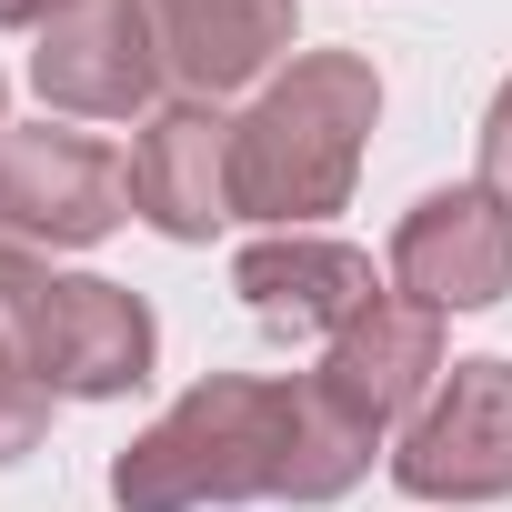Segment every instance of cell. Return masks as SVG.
I'll return each instance as SVG.
<instances>
[{
	"label": "cell",
	"instance_id": "obj_15",
	"mask_svg": "<svg viewBox=\"0 0 512 512\" xmlns=\"http://www.w3.org/2000/svg\"><path fill=\"white\" fill-rule=\"evenodd\" d=\"M51 11H71V0H0V31H41Z\"/></svg>",
	"mask_w": 512,
	"mask_h": 512
},
{
	"label": "cell",
	"instance_id": "obj_10",
	"mask_svg": "<svg viewBox=\"0 0 512 512\" xmlns=\"http://www.w3.org/2000/svg\"><path fill=\"white\" fill-rule=\"evenodd\" d=\"M131 211L161 241H211L221 221H241L231 201V121L211 101H171L141 121L131 141Z\"/></svg>",
	"mask_w": 512,
	"mask_h": 512
},
{
	"label": "cell",
	"instance_id": "obj_1",
	"mask_svg": "<svg viewBox=\"0 0 512 512\" xmlns=\"http://www.w3.org/2000/svg\"><path fill=\"white\" fill-rule=\"evenodd\" d=\"M292 452H302V382L211 372L111 462V502L121 512H211L262 492L292 502Z\"/></svg>",
	"mask_w": 512,
	"mask_h": 512
},
{
	"label": "cell",
	"instance_id": "obj_11",
	"mask_svg": "<svg viewBox=\"0 0 512 512\" xmlns=\"http://www.w3.org/2000/svg\"><path fill=\"white\" fill-rule=\"evenodd\" d=\"M151 31H161V71L191 101H221L292 51L302 0H151Z\"/></svg>",
	"mask_w": 512,
	"mask_h": 512
},
{
	"label": "cell",
	"instance_id": "obj_6",
	"mask_svg": "<svg viewBox=\"0 0 512 512\" xmlns=\"http://www.w3.org/2000/svg\"><path fill=\"white\" fill-rule=\"evenodd\" d=\"M31 81L51 111L81 121H131L161 91V31H151V0H71V11L41 21Z\"/></svg>",
	"mask_w": 512,
	"mask_h": 512
},
{
	"label": "cell",
	"instance_id": "obj_9",
	"mask_svg": "<svg viewBox=\"0 0 512 512\" xmlns=\"http://www.w3.org/2000/svg\"><path fill=\"white\" fill-rule=\"evenodd\" d=\"M231 292L251 302V322L282 332V342H342V332L382 302L372 251L322 241V231H272V241H251L241 262H231Z\"/></svg>",
	"mask_w": 512,
	"mask_h": 512
},
{
	"label": "cell",
	"instance_id": "obj_7",
	"mask_svg": "<svg viewBox=\"0 0 512 512\" xmlns=\"http://www.w3.org/2000/svg\"><path fill=\"white\" fill-rule=\"evenodd\" d=\"M452 362H442V312H422V302H402V292H382L332 352H322V372H312V392L362 432V442H382L392 422H412L422 402H432V382H442Z\"/></svg>",
	"mask_w": 512,
	"mask_h": 512
},
{
	"label": "cell",
	"instance_id": "obj_3",
	"mask_svg": "<svg viewBox=\"0 0 512 512\" xmlns=\"http://www.w3.org/2000/svg\"><path fill=\"white\" fill-rule=\"evenodd\" d=\"M11 332L31 352V372L71 402H121L151 382V312L141 292L121 282H91V272H41L21 302H11Z\"/></svg>",
	"mask_w": 512,
	"mask_h": 512
},
{
	"label": "cell",
	"instance_id": "obj_4",
	"mask_svg": "<svg viewBox=\"0 0 512 512\" xmlns=\"http://www.w3.org/2000/svg\"><path fill=\"white\" fill-rule=\"evenodd\" d=\"M392 482L412 502H502L512 492V362L472 352L432 382V402L402 422Z\"/></svg>",
	"mask_w": 512,
	"mask_h": 512
},
{
	"label": "cell",
	"instance_id": "obj_8",
	"mask_svg": "<svg viewBox=\"0 0 512 512\" xmlns=\"http://www.w3.org/2000/svg\"><path fill=\"white\" fill-rule=\"evenodd\" d=\"M392 282L422 312H482L512 292V211L472 181V191H432L402 211L392 231Z\"/></svg>",
	"mask_w": 512,
	"mask_h": 512
},
{
	"label": "cell",
	"instance_id": "obj_16",
	"mask_svg": "<svg viewBox=\"0 0 512 512\" xmlns=\"http://www.w3.org/2000/svg\"><path fill=\"white\" fill-rule=\"evenodd\" d=\"M0 131H11V121H0Z\"/></svg>",
	"mask_w": 512,
	"mask_h": 512
},
{
	"label": "cell",
	"instance_id": "obj_14",
	"mask_svg": "<svg viewBox=\"0 0 512 512\" xmlns=\"http://www.w3.org/2000/svg\"><path fill=\"white\" fill-rule=\"evenodd\" d=\"M31 282H41V262H31V241H21L11 221H0V312H11V302H21Z\"/></svg>",
	"mask_w": 512,
	"mask_h": 512
},
{
	"label": "cell",
	"instance_id": "obj_2",
	"mask_svg": "<svg viewBox=\"0 0 512 512\" xmlns=\"http://www.w3.org/2000/svg\"><path fill=\"white\" fill-rule=\"evenodd\" d=\"M372 121H382V71L362 51H302L231 121V201H241V221L302 231V221L342 211Z\"/></svg>",
	"mask_w": 512,
	"mask_h": 512
},
{
	"label": "cell",
	"instance_id": "obj_13",
	"mask_svg": "<svg viewBox=\"0 0 512 512\" xmlns=\"http://www.w3.org/2000/svg\"><path fill=\"white\" fill-rule=\"evenodd\" d=\"M482 191L512 211V81L492 91V111H482Z\"/></svg>",
	"mask_w": 512,
	"mask_h": 512
},
{
	"label": "cell",
	"instance_id": "obj_5",
	"mask_svg": "<svg viewBox=\"0 0 512 512\" xmlns=\"http://www.w3.org/2000/svg\"><path fill=\"white\" fill-rule=\"evenodd\" d=\"M131 211V161L91 131H0V221L31 251H91Z\"/></svg>",
	"mask_w": 512,
	"mask_h": 512
},
{
	"label": "cell",
	"instance_id": "obj_12",
	"mask_svg": "<svg viewBox=\"0 0 512 512\" xmlns=\"http://www.w3.org/2000/svg\"><path fill=\"white\" fill-rule=\"evenodd\" d=\"M51 402H61V392H51V382L31 372L21 332L0 322V462H21V452H31L41 432H51Z\"/></svg>",
	"mask_w": 512,
	"mask_h": 512
}]
</instances>
